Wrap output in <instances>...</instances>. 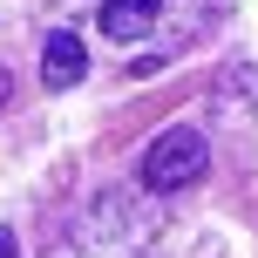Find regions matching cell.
<instances>
[{
    "label": "cell",
    "mask_w": 258,
    "mask_h": 258,
    "mask_svg": "<svg viewBox=\"0 0 258 258\" xmlns=\"http://www.w3.org/2000/svg\"><path fill=\"white\" fill-rule=\"evenodd\" d=\"M82 75H89V48H82V34L54 27V34L41 41V82H48V89H75Z\"/></svg>",
    "instance_id": "cell-2"
},
{
    "label": "cell",
    "mask_w": 258,
    "mask_h": 258,
    "mask_svg": "<svg viewBox=\"0 0 258 258\" xmlns=\"http://www.w3.org/2000/svg\"><path fill=\"white\" fill-rule=\"evenodd\" d=\"M95 21H102L109 41H143V34H156V21H163V0H102Z\"/></svg>",
    "instance_id": "cell-3"
},
{
    "label": "cell",
    "mask_w": 258,
    "mask_h": 258,
    "mask_svg": "<svg viewBox=\"0 0 258 258\" xmlns=\"http://www.w3.org/2000/svg\"><path fill=\"white\" fill-rule=\"evenodd\" d=\"M204 170H211V143H204V129L170 122V129H156L150 150H143V190H150V197L190 190V183H204Z\"/></svg>",
    "instance_id": "cell-1"
},
{
    "label": "cell",
    "mask_w": 258,
    "mask_h": 258,
    "mask_svg": "<svg viewBox=\"0 0 258 258\" xmlns=\"http://www.w3.org/2000/svg\"><path fill=\"white\" fill-rule=\"evenodd\" d=\"M0 258H21V245H14V231L0 224Z\"/></svg>",
    "instance_id": "cell-4"
}]
</instances>
